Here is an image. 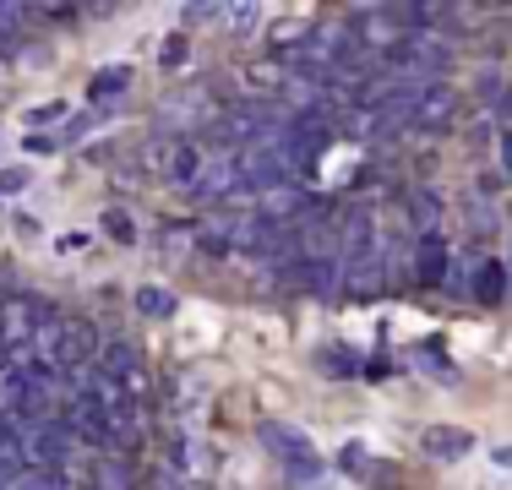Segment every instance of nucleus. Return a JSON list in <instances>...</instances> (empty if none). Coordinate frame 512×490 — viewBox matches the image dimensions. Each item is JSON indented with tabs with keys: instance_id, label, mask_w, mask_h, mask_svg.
<instances>
[{
	"instance_id": "18",
	"label": "nucleus",
	"mask_w": 512,
	"mask_h": 490,
	"mask_svg": "<svg viewBox=\"0 0 512 490\" xmlns=\"http://www.w3.org/2000/svg\"><path fill=\"white\" fill-rule=\"evenodd\" d=\"M137 311H142V316H175V300H169L158 284H142V289H137Z\"/></svg>"
},
{
	"instance_id": "15",
	"label": "nucleus",
	"mask_w": 512,
	"mask_h": 490,
	"mask_svg": "<svg viewBox=\"0 0 512 490\" xmlns=\"http://www.w3.org/2000/svg\"><path fill=\"white\" fill-rule=\"evenodd\" d=\"M22 22H28V6H6L0 0V55H11L22 44Z\"/></svg>"
},
{
	"instance_id": "13",
	"label": "nucleus",
	"mask_w": 512,
	"mask_h": 490,
	"mask_svg": "<svg viewBox=\"0 0 512 490\" xmlns=\"http://www.w3.org/2000/svg\"><path fill=\"white\" fill-rule=\"evenodd\" d=\"M131 88V66H104L99 71V77H93V98H99V104H109V98H120V93H126Z\"/></svg>"
},
{
	"instance_id": "14",
	"label": "nucleus",
	"mask_w": 512,
	"mask_h": 490,
	"mask_svg": "<svg viewBox=\"0 0 512 490\" xmlns=\"http://www.w3.org/2000/svg\"><path fill=\"white\" fill-rule=\"evenodd\" d=\"M409 213H414V229H420V235H436V218H442V196H436V191H414Z\"/></svg>"
},
{
	"instance_id": "23",
	"label": "nucleus",
	"mask_w": 512,
	"mask_h": 490,
	"mask_svg": "<svg viewBox=\"0 0 512 490\" xmlns=\"http://www.w3.org/2000/svg\"><path fill=\"white\" fill-rule=\"evenodd\" d=\"M158 60H164V71L186 66V39H169V44H164V55H158Z\"/></svg>"
},
{
	"instance_id": "24",
	"label": "nucleus",
	"mask_w": 512,
	"mask_h": 490,
	"mask_svg": "<svg viewBox=\"0 0 512 490\" xmlns=\"http://www.w3.org/2000/svg\"><path fill=\"white\" fill-rule=\"evenodd\" d=\"M22 186H28V169H6V175H0V196H11Z\"/></svg>"
},
{
	"instance_id": "20",
	"label": "nucleus",
	"mask_w": 512,
	"mask_h": 490,
	"mask_svg": "<svg viewBox=\"0 0 512 490\" xmlns=\"http://www.w3.org/2000/svg\"><path fill=\"white\" fill-rule=\"evenodd\" d=\"M224 22H235V33H246L251 22H262V6H251V0H240V6H224Z\"/></svg>"
},
{
	"instance_id": "1",
	"label": "nucleus",
	"mask_w": 512,
	"mask_h": 490,
	"mask_svg": "<svg viewBox=\"0 0 512 490\" xmlns=\"http://www.w3.org/2000/svg\"><path fill=\"white\" fill-rule=\"evenodd\" d=\"M382 66H387V77H398V82H442V71L453 66V49L442 39H431V33H414V39H398L387 49Z\"/></svg>"
},
{
	"instance_id": "19",
	"label": "nucleus",
	"mask_w": 512,
	"mask_h": 490,
	"mask_svg": "<svg viewBox=\"0 0 512 490\" xmlns=\"http://www.w3.org/2000/svg\"><path fill=\"white\" fill-rule=\"evenodd\" d=\"M104 235H109V240H120V245H131V240H137V224H131V218L120 213V207H109V213H104Z\"/></svg>"
},
{
	"instance_id": "16",
	"label": "nucleus",
	"mask_w": 512,
	"mask_h": 490,
	"mask_svg": "<svg viewBox=\"0 0 512 490\" xmlns=\"http://www.w3.org/2000/svg\"><path fill=\"white\" fill-rule=\"evenodd\" d=\"M235 224H240V218H218V224H207V229H202V251H207V256L235 251Z\"/></svg>"
},
{
	"instance_id": "25",
	"label": "nucleus",
	"mask_w": 512,
	"mask_h": 490,
	"mask_svg": "<svg viewBox=\"0 0 512 490\" xmlns=\"http://www.w3.org/2000/svg\"><path fill=\"white\" fill-rule=\"evenodd\" d=\"M469 224H474V229H480V235H485V229L496 224V213H491V207H485V202H474V207H469Z\"/></svg>"
},
{
	"instance_id": "29",
	"label": "nucleus",
	"mask_w": 512,
	"mask_h": 490,
	"mask_svg": "<svg viewBox=\"0 0 512 490\" xmlns=\"http://www.w3.org/2000/svg\"><path fill=\"white\" fill-rule=\"evenodd\" d=\"M507 284H512V267H507ZM507 294H512V289H507Z\"/></svg>"
},
{
	"instance_id": "4",
	"label": "nucleus",
	"mask_w": 512,
	"mask_h": 490,
	"mask_svg": "<svg viewBox=\"0 0 512 490\" xmlns=\"http://www.w3.org/2000/svg\"><path fill=\"white\" fill-rule=\"evenodd\" d=\"M447 267H453V245L442 235H420L414 240V278L420 289H442L447 284Z\"/></svg>"
},
{
	"instance_id": "21",
	"label": "nucleus",
	"mask_w": 512,
	"mask_h": 490,
	"mask_svg": "<svg viewBox=\"0 0 512 490\" xmlns=\"http://www.w3.org/2000/svg\"><path fill=\"white\" fill-rule=\"evenodd\" d=\"M60 120H66V104H60V98H55V104L28 109V126H33V131H39V126H60Z\"/></svg>"
},
{
	"instance_id": "7",
	"label": "nucleus",
	"mask_w": 512,
	"mask_h": 490,
	"mask_svg": "<svg viewBox=\"0 0 512 490\" xmlns=\"http://www.w3.org/2000/svg\"><path fill=\"white\" fill-rule=\"evenodd\" d=\"M420 452L431 463H458V458H469V452H474V436L463 431V425H425V431H420Z\"/></svg>"
},
{
	"instance_id": "11",
	"label": "nucleus",
	"mask_w": 512,
	"mask_h": 490,
	"mask_svg": "<svg viewBox=\"0 0 512 490\" xmlns=\"http://www.w3.org/2000/svg\"><path fill=\"white\" fill-rule=\"evenodd\" d=\"M88 485H93V490H137V485H131V469H126L120 458H104V463H93Z\"/></svg>"
},
{
	"instance_id": "26",
	"label": "nucleus",
	"mask_w": 512,
	"mask_h": 490,
	"mask_svg": "<svg viewBox=\"0 0 512 490\" xmlns=\"http://www.w3.org/2000/svg\"><path fill=\"white\" fill-rule=\"evenodd\" d=\"M502 169H507V175H512V131H507V137H502Z\"/></svg>"
},
{
	"instance_id": "17",
	"label": "nucleus",
	"mask_w": 512,
	"mask_h": 490,
	"mask_svg": "<svg viewBox=\"0 0 512 490\" xmlns=\"http://www.w3.org/2000/svg\"><path fill=\"white\" fill-rule=\"evenodd\" d=\"M474 267H480V256H463V262L447 267V294H474Z\"/></svg>"
},
{
	"instance_id": "5",
	"label": "nucleus",
	"mask_w": 512,
	"mask_h": 490,
	"mask_svg": "<svg viewBox=\"0 0 512 490\" xmlns=\"http://www.w3.org/2000/svg\"><path fill=\"white\" fill-rule=\"evenodd\" d=\"M453 109H458V93L447 88V82H420V93H414V120H409V126H414V131L447 126V120H453Z\"/></svg>"
},
{
	"instance_id": "27",
	"label": "nucleus",
	"mask_w": 512,
	"mask_h": 490,
	"mask_svg": "<svg viewBox=\"0 0 512 490\" xmlns=\"http://www.w3.org/2000/svg\"><path fill=\"white\" fill-rule=\"evenodd\" d=\"M491 458H496V463H502V469H512V447H496V452H491Z\"/></svg>"
},
{
	"instance_id": "22",
	"label": "nucleus",
	"mask_w": 512,
	"mask_h": 490,
	"mask_svg": "<svg viewBox=\"0 0 512 490\" xmlns=\"http://www.w3.org/2000/svg\"><path fill=\"white\" fill-rule=\"evenodd\" d=\"M289 480H295V485H322V458L295 463V469H289Z\"/></svg>"
},
{
	"instance_id": "9",
	"label": "nucleus",
	"mask_w": 512,
	"mask_h": 490,
	"mask_svg": "<svg viewBox=\"0 0 512 490\" xmlns=\"http://www.w3.org/2000/svg\"><path fill=\"white\" fill-rule=\"evenodd\" d=\"M507 262H496V256H480V267H474V300L480 305H502L507 300Z\"/></svg>"
},
{
	"instance_id": "3",
	"label": "nucleus",
	"mask_w": 512,
	"mask_h": 490,
	"mask_svg": "<svg viewBox=\"0 0 512 490\" xmlns=\"http://www.w3.org/2000/svg\"><path fill=\"white\" fill-rule=\"evenodd\" d=\"M256 441H262V447L273 452V458L284 463V469H295V463L316 458L311 436H306V431H295V425H284V420H262V425H256Z\"/></svg>"
},
{
	"instance_id": "12",
	"label": "nucleus",
	"mask_w": 512,
	"mask_h": 490,
	"mask_svg": "<svg viewBox=\"0 0 512 490\" xmlns=\"http://www.w3.org/2000/svg\"><path fill=\"white\" fill-rule=\"evenodd\" d=\"M99 354H104L99 371H104V376H115V382H126V376L137 371V349H131V343H104Z\"/></svg>"
},
{
	"instance_id": "6",
	"label": "nucleus",
	"mask_w": 512,
	"mask_h": 490,
	"mask_svg": "<svg viewBox=\"0 0 512 490\" xmlns=\"http://www.w3.org/2000/svg\"><path fill=\"white\" fill-rule=\"evenodd\" d=\"M235 191H240V158L235 153H213L202 164V175H197V196H207V202H229Z\"/></svg>"
},
{
	"instance_id": "28",
	"label": "nucleus",
	"mask_w": 512,
	"mask_h": 490,
	"mask_svg": "<svg viewBox=\"0 0 512 490\" xmlns=\"http://www.w3.org/2000/svg\"><path fill=\"white\" fill-rule=\"evenodd\" d=\"M502 115H512V93H507V104H502Z\"/></svg>"
},
{
	"instance_id": "2",
	"label": "nucleus",
	"mask_w": 512,
	"mask_h": 490,
	"mask_svg": "<svg viewBox=\"0 0 512 490\" xmlns=\"http://www.w3.org/2000/svg\"><path fill=\"white\" fill-rule=\"evenodd\" d=\"M44 349H50V365H60V371H82L104 343L88 322H55L50 333H44Z\"/></svg>"
},
{
	"instance_id": "8",
	"label": "nucleus",
	"mask_w": 512,
	"mask_h": 490,
	"mask_svg": "<svg viewBox=\"0 0 512 490\" xmlns=\"http://www.w3.org/2000/svg\"><path fill=\"white\" fill-rule=\"evenodd\" d=\"M289 284L306 289V294H333L344 284V267H338V256H300V262L289 267Z\"/></svg>"
},
{
	"instance_id": "10",
	"label": "nucleus",
	"mask_w": 512,
	"mask_h": 490,
	"mask_svg": "<svg viewBox=\"0 0 512 490\" xmlns=\"http://www.w3.org/2000/svg\"><path fill=\"white\" fill-rule=\"evenodd\" d=\"M202 164H207V158L197 153V142H175V147H169V158H164V175L175 180V186H197Z\"/></svg>"
}]
</instances>
